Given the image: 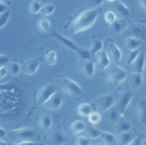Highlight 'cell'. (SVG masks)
<instances>
[{
    "mask_svg": "<svg viewBox=\"0 0 146 145\" xmlns=\"http://www.w3.org/2000/svg\"><path fill=\"white\" fill-rule=\"evenodd\" d=\"M58 87L54 83H48L44 86L38 91L36 100L38 104L44 105L51 97L58 91Z\"/></svg>",
    "mask_w": 146,
    "mask_h": 145,
    "instance_id": "obj_5",
    "label": "cell"
},
{
    "mask_svg": "<svg viewBox=\"0 0 146 145\" xmlns=\"http://www.w3.org/2000/svg\"><path fill=\"white\" fill-rule=\"evenodd\" d=\"M94 111L92 105L88 103H80L76 108L78 114L83 117H88V116Z\"/></svg>",
    "mask_w": 146,
    "mask_h": 145,
    "instance_id": "obj_24",
    "label": "cell"
},
{
    "mask_svg": "<svg viewBox=\"0 0 146 145\" xmlns=\"http://www.w3.org/2000/svg\"><path fill=\"white\" fill-rule=\"evenodd\" d=\"M10 62V58L4 54H0V68L6 66Z\"/></svg>",
    "mask_w": 146,
    "mask_h": 145,
    "instance_id": "obj_41",
    "label": "cell"
},
{
    "mask_svg": "<svg viewBox=\"0 0 146 145\" xmlns=\"http://www.w3.org/2000/svg\"><path fill=\"white\" fill-rule=\"evenodd\" d=\"M52 37L64 47L73 51L78 58L81 59V61L91 59L92 56L91 55L88 50L79 47L74 41L68 38L64 37L57 31H54L52 33Z\"/></svg>",
    "mask_w": 146,
    "mask_h": 145,
    "instance_id": "obj_2",
    "label": "cell"
},
{
    "mask_svg": "<svg viewBox=\"0 0 146 145\" xmlns=\"http://www.w3.org/2000/svg\"><path fill=\"white\" fill-rule=\"evenodd\" d=\"M127 37H133L142 41L146 39V29L145 27L139 24H133L124 31Z\"/></svg>",
    "mask_w": 146,
    "mask_h": 145,
    "instance_id": "obj_9",
    "label": "cell"
},
{
    "mask_svg": "<svg viewBox=\"0 0 146 145\" xmlns=\"http://www.w3.org/2000/svg\"><path fill=\"white\" fill-rule=\"evenodd\" d=\"M137 116L139 122L145 125L146 124V100L140 99L136 106Z\"/></svg>",
    "mask_w": 146,
    "mask_h": 145,
    "instance_id": "obj_17",
    "label": "cell"
},
{
    "mask_svg": "<svg viewBox=\"0 0 146 145\" xmlns=\"http://www.w3.org/2000/svg\"><path fill=\"white\" fill-rule=\"evenodd\" d=\"M96 145H104L103 143H99V144H97Z\"/></svg>",
    "mask_w": 146,
    "mask_h": 145,
    "instance_id": "obj_54",
    "label": "cell"
},
{
    "mask_svg": "<svg viewBox=\"0 0 146 145\" xmlns=\"http://www.w3.org/2000/svg\"><path fill=\"white\" fill-rule=\"evenodd\" d=\"M112 3V8L115 14L116 13L121 17H125L129 15L130 10L124 3L118 0Z\"/></svg>",
    "mask_w": 146,
    "mask_h": 145,
    "instance_id": "obj_20",
    "label": "cell"
},
{
    "mask_svg": "<svg viewBox=\"0 0 146 145\" xmlns=\"http://www.w3.org/2000/svg\"><path fill=\"white\" fill-rule=\"evenodd\" d=\"M81 72L86 78H91L95 74V65L91 59L82 61Z\"/></svg>",
    "mask_w": 146,
    "mask_h": 145,
    "instance_id": "obj_14",
    "label": "cell"
},
{
    "mask_svg": "<svg viewBox=\"0 0 146 145\" xmlns=\"http://www.w3.org/2000/svg\"><path fill=\"white\" fill-rule=\"evenodd\" d=\"M86 127H87L84 122L81 120H74L70 124V129L75 134H79L85 131Z\"/></svg>",
    "mask_w": 146,
    "mask_h": 145,
    "instance_id": "obj_28",
    "label": "cell"
},
{
    "mask_svg": "<svg viewBox=\"0 0 146 145\" xmlns=\"http://www.w3.org/2000/svg\"><path fill=\"white\" fill-rule=\"evenodd\" d=\"M107 112H108L107 118L110 122L116 123L119 119V115L120 114L118 112L117 110L115 107V106L112 107Z\"/></svg>",
    "mask_w": 146,
    "mask_h": 145,
    "instance_id": "obj_33",
    "label": "cell"
},
{
    "mask_svg": "<svg viewBox=\"0 0 146 145\" xmlns=\"http://www.w3.org/2000/svg\"><path fill=\"white\" fill-rule=\"evenodd\" d=\"M6 130L2 127L0 126V139H2L5 138L6 135Z\"/></svg>",
    "mask_w": 146,
    "mask_h": 145,
    "instance_id": "obj_47",
    "label": "cell"
},
{
    "mask_svg": "<svg viewBox=\"0 0 146 145\" xmlns=\"http://www.w3.org/2000/svg\"><path fill=\"white\" fill-rule=\"evenodd\" d=\"M103 42L98 36H94L90 42V46L88 49L91 56L97 55L103 48Z\"/></svg>",
    "mask_w": 146,
    "mask_h": 145,
    "instance_id": "obj_19",
    "label": "cell"
},
{
    "mask_svg": "<svg viewBox=\"0 0 146 145\" xmlns=\"http://www.w3.org/2000/svg\"><path fill=\"white\" fill-rule=\"evenodd\" d=\"M137 136L132 130L119 133L117 136V143L118 145H128L131 143Z\"/></svg>",
    "mask_w": 146,
    "mask_h": 145,
    "instance_id": "obj_16",
    "label": "cell"
},
{
    "mask_svg": "<svg viewBox=\"0 0 146 145\" xmlns=\"http://www.w3.org/2000/svg\"><path fill=\"white\" fill-rule=\"evenodd\" d=\"M53 120L51 116L47 114L42 115L39 119V125L43 131H48L52 127Z\"/></svg>",
    "mask_w": 146,
    "mask_h": 145,
    "instance_id": "obj_25",
    "label": "cell"
},
{
    "mask_svg": "<svg viewBox=\"0 0 146 145\" xmlns=\"http://www.w3.org/2000/svg\"><path fill=\"white\" fill-rule=\"evenodd\" d=\"M0 145H9V144L7 142L2 140V139H0Z\"/></svg>",
    "mask_w": 146,
    "mask_h": 145,
    "instance_id": "obj_51",
    "label": "cell"
},
{
    "mask_svg": "<svg viewBox=\"0 0 146 145\" xmlns=\"http://www.w3.org/2000/svg\"><path fill=\"white\" fill-rule=\"evenodd\" d=\"M41 3L37 0H33L29 5V11L31 14H36L40 11Z\"/></svg>",
    "mask_w": 146,
    "mask_h": 145,
    "instance_id": "obj_35",
    "label": "cell"
},
{
    "mask_svg": "<svg viewBox=\"0 0 146 145\" xmlns=\"http://www.w3.org/2000/svg\"><path fill=\"white\" fill-rule=\"evenodd\" d=\"M116 19V14L112 11H107L104 14V21L109 25L112 23Z\"/></svg>",
    "mask_w": 146,
    "mask_h": 145,
    "instance_id": "obj_38",
    "label": "cell"
},
{
    "mask_svg": "<svg viewBox=\"0 0 146 145\" xmlns=\"http://www.w3.org/2000/svg\"><path fill=\"white\" fill-rule=\"evenodd\" d=\"M100 138L104 145H115L117 143V136L111 132L102 131Z\"/></svg>",
    "mask_w": 146,
    "mask_h": 145,
    "instance_id": "obj_27",
    "label": "cell"
},
{
    "mask_svg": "<svg viewBox=\"0 0 146 145\" xmlns=\"http://www.w3.org/2000/svg\"><path fill=\"white\" fill-rule=\"evenodd\" d=\"M66 141V136L59 128H55L48 136V142L50 145H63Z\"/></svg>",
    "mask_w": 146,
    "mask_h": 145,
    "instance_id": "obj_10",
    "label": "cell"
},
{
    "mask_svg": "<svg viewBox=\"0 0 146 145\" xmlns=\"http://www.w3.org/2000/svg\"><path fill=\"white\" fill-rule=\"evenodd\" d=\"M116 100L115 98L110 94H105L99 96L95 100V107L101 112H107L115 106Z\"/></svg>",
    "mask_w": 146,
    "mask_h": 145,
    "instance_id": "obj_6",
    "label": "cell"
},
{
    "mask_svg": "<svg viewBox=\"0 0 146 145\" xmlns=\"http://www.w3.org/2000/svg\"><path fill=\"white\" fill-rule=\"evenodd\" d=\"M133 97L131 91H124L118 96L116 104L117 110L120 115L124 114L127 107L130 104Z\"/></svg>",
    "mask_w": 146,
    "mask_h": 145,
    "instance_id": "obj_8",
    "label": "cell"
},
{
    "mask_svg": "<svg viewBox=\"0 0 146 145\" xmlns=\"http://www.w3.org/2000/svg\"><path fill=\"white\" fill-rule=\"evenodd\" d=\"M55 10L54 6L51 4H46L42 6L39 13L44 16H47L51 14Z\"/></svg>",
    "mask_w": 146,
    "mask_h": 145,
    "instance_id": "obj_37",
    "label": "cell"
},
{
    "mask_svg": "<svg viewBox=\"0 0 146 145\" xmlns=\"http://www.w3.org/2000/svg\"><path fill=\"white\" fill-rule=\"evenodd\" d=\"M40 61L38 58H31L27 59L21 66V70L28 75L35 74L38 70Z\"/></svg>",
    "mask_w": 146,
    "mask_h": 145,
    "instance_id": "obj_11",
    "label": "cell"
},
{
    "mask_svg": "<svg viewBox=\"0 0 146 145\" xmlns=\"http://www.w3.org/2000/svg\"><path fill=\"white\" fill-rule=\"evenodd\" d=\"M138 2L140 7L146 11V0H138Z\"/></svg>",
    "mask_w": 146,
    "mask_h": 145,
    "instance_id": "obj_46",
    "label": "cell"
},
{
    "mask_svg": "<svg viewBox=\"0 0 146 145\" xmlns=\"http://www.w3.org/2000/svg\"><path fill=\"white\" fill-rule=\"evenodd\" d=\"M8 72H9L13 76L17 75L21 71V66L17 62H11L8 64L7 67Z\"/></svg>",
    "mask_w": 146,
    "mask_h": 145,
    "instance_id": "obj_31",
    "label": "cell"
},
{
    "mask_svg": "<svg viewBox=\"0 0 146 145\" xmlns=\"http://www.w3.org/2000/svg\"><path fill=\"white\" fill-rule=\"evenodd\" d=\"M12 145H37V144L34 140H22L14 143Z\"/></svg>",
    "mask_w": 146,
    "mask_h": 145,
    "instance_id": "obj_44",
    "label": "cell"
},
{
    "mask_svg": "<svg viewBox=\"0 0 146 145\" xmlns=\"http://www.w3.org/2000/svg\"><path fill=\"white\" fill-rule=\"evenodd\" d=\"M109 70L107 75L108 80L115 86L121 84L128 76V72L124 69L115 64L108 68Z\"/></svg>",
    "mask_w": 146,
    "mask_h": 145,
    "instance_id": "obj_3",
    "label": "cell"
},
{
    "mask_svg": "<svg viewBox=\"0 0 146 145\" xmlns=\"http://www.w3.org/2000/svg\"><path fill=\"white\" fill-rule=\"evenodd\" d=\"M10 17V13L6 11L0 14V29H2L8 22Z\"/></svg>",
    "mask_w": 146,
    "mask_h": 145,
    "instance_id": "obj_40",
    "label": "cell"
},
{
    "mask_svg": "<svg viewBox=\"0 0 146 145\" xmlns=\"http://www.w3.org/2000/svg\"><path fill=\"white\" fill-rule=\"evenodd\" d=\"M10 134L17 139L22 140H33L36 136L35 131L29 127H21L12 129L9 131Z\"/></svg>",
    "mask_w": 146,
    "mask_h": 145,
    "instance_id": "obj_7",
    "label": "cell"
},
{
    "mask_svg": "<svg viewBox=\"0 0 146 145\" xmlns=\"http://www.w3.org/2000/svg\"><path fill=\"white\" fill-rule=\"evenodd\" d=\"M107 53L111 60L112 59L115 64L118 63L121 59V51L119 47L113 42H108L107 46Z\"/></svg>",
    "mask_w": 146,
    "mask_h": 145,
    "instance_id": "obj_13",
    "label": "cell"
},
{
    "mask_svg": "<svg viewBox=\"0 0 146 145\" xmlns=\"http://www.w3.org/2000/svg\"><path fill=\"white\" fill-rule=\"evenodd\" d=\"M142 41L138 39L128 37L126 38L125 47L127 50H138L143 43Z\"/></svg>",
    "mask_w": 146,
    "mask_h": 145,
    "instance_id": "obj_26",
    "label": "cell"
},
{
    "mask_svg": "<svg viewBox=\"0 0 146 145\" xmlns=\"http://www.w3.org/2000/svg\"><path fill=\"white\" fill-rule=\"evenodd\" d=\"M143 138L144 136H143L141 135L137 136L136 138L128 145H142Z\"/></svg>",
    "mask_w": 146,
    "mask_h": 145,
    "instance_id": "obj_43",
    "label": "cell"
},
{
    "mask_svg": "<svg viewBox=\"0 0 146 145\" xmlns=\"http://www.w3.org/2000/svg\"><path fill=\"white\" fill-rule=\"evenodd\" d=\"M127 53L125 57V63L127 65H131L132 62L136 58L139 53H140L138 50H127Z\"/></svg>",
    "mask_w": 146,
    "mask_h": 145,
    "instance_id": "obj_34",
    "label": "cell"
},
{
    "mask_svg": "<svg viewBox=\"0 0 146 145\" xmlns=\"http://www.w3.org/2000/svg\"><path fill=\"white\" fill-rule=\"evenodd\" d=\"M104 0H89L88 6L89 8H96L100 7Z\"/></svg>",
    "mask_w": 146,
    "mask_h": 145,
    "instance_id": "obj_42",
    "label": "cell"
},
{
    "mask_svg": "<svg viewBox=\"0 0 146 145\" xmlns=\"http://www.w3.org/2000/svg\"><path fill=\"white\" fill-rule=\"evenodd\" d=\"M97 62L102 70H107L111 65V59L104 50H102L98 53Z\"/></svg>",
    "mask_w": 146,
    "mask_h": 145,
    "instance_id": "obj_18",
    "label": "cell"
},
{
    "mask_svg": "<svg viewBox=\"0 0 146 145\" xmlns=\"http://www.w3.org/2000/svg\"><path fill=\"white\" fill-rule=\"evenodd\" d=\"M0 3L8 5L11 3V0H0Z\"/></svg>",
    "mask_w": 146,
    "mask_h": 145,
    "instance_id": "obj_49",
    "label": "cell"
},
{
    "mask_svg": "<svg viewBox=\"0 0 146 145\" xmlns=\"http://www.w3.org/2000/svg\"><path fill=\"white\" fill-rule=\"evenodd\" d=\"M143 75L146 76V57H145L144 66V68H143Z\"/></svg>",
    "mask_w": 146,
    "mask_h": 145,
    "instance_id": "obj_50",
    "label": "cell"
},
{
    "mask_svg": "<svg viewBox=\"0 0 146 145\" xmlns=\"http://www.w3.org/2000/svg\"><path fill=\"white\" fill-rule=\"evenodd\" d=\"M102 7L89 8L84 10L72 18L65 27L69 34H74L90 29L95 23Z\"/></svg>",
    "mask_w": 146,
    "mask_h": 145,
    "instance_id": "obj_1",
    "label": "cell"
},
{
    "mask_svg": "<svg viewBox=\"0 0 146 145\" xmlns=\"http://www.w3.org/2000/svg\"><path fill=\"white\" fill-rule=\"evenodd\" d=\"M142 145H146V136H144V138H143Z\"/></svg>",
    "mask_w": 146,
    "mask_h": 145,
    "instance_id": "obj_52",
    "label": "cell"
},
{
    "mask_svg": "<svg viewBox=\"0 0 146 145\" xmlns=\"http://www.w3.org/2000/svg\"><path fill=\"white\" fill-rule=\"evenodd\" d=\"M8 73V70L6 66L0 68V79L4 78Z\"/></svg>",
    "mask_w": 146,
    "mask_h": 145,
    "instance_id": "obj_45",
    "label": "cell"
},
{
    "mask_svg": "<svg viewBox=\"0 0 146 145\" xmlns=\"http://www.w3.org/2000/svg\"><path fill=\"white\" fill-rule=\"evenodd\" d=\"M143 73L132 72L129 78V84L132 91L139 89L143 84L144 81Z\"/></svg>",
    "mask_w": 146,
    "mask_h": 145,
    "instance_id": "obj_15",
    "label": "cell"
},
{
    "mask_svg": "<svg viewBox=\"0 0 146 145\" xmlns=\"http://www.w3.org/2000/svg\"><path fill=\"white\" fill-rule=\"evenodd\" d=\"M60 86L62 90L70 96H79L83 92L82 87L76 81L68 77H63L60 79Z\"/></svg>",
    "mask_w": 146,
    "mask_h": 145,
    "instance_id": "obj_4",
    "label": "cell"
},
{
    "mask_svg": "<svg viewBox=\"0 0 146 145\" xmlns=\"http://www.w3.org/2000/svg\"><path fill=\"white\" fill-rule=\"evenodd\" d=\"M44 58L47 64L50 65H53L56 62V53L54 50L47 51Z\"/></svg>",
    "mask_w": 146,
    "mask_h": 145,
    "instance_id": "obj_32",
    "label": "cell"
},
{
    "mask_svg": "<svg viewBox=\"0 0 146 145\" xmlns=\"http://www.w3.org/2000/svg\"><path fill=\"white\" fill-rule=\"evenodd\" d=\"M110 25V30L114 33H119L124 31L128 27L127 22L123 19H116Z\"/></svg>",
    "mask_w": 146,
    "mask_h": 145,
    "instance_id": "obj_22",
    "label": "cell"
},
{
    "mask_svg": "<svg viewBox=\"0 0 146 145\" xmlns=\"http://www.w3.org/2000/svg\"><path fill=\"white\" fill-rule=\"evenodd\" d=\"M88 121L92 125H97L100 123L102 120L101 114L97 111H94L87 117Z\"/></svg>",
    "mask_w": 146,
    "mask_h": 145,
    "instance_id": "obj_30",
    "label": "cell"
},
{
    "mask_svg": "<svg viewBox=\"0 0 146 145\" xmlns=\"http://www.w3.org/2000/svg\"><path fill=\"white\" fill-rule=\"evenodd\" d=\"M106 1H108V2H115V1H116V0H106Z\"/></svg>",
    "mask_w": 146,
    "mask_h": 145,
    "instance_id": "obj_53",
    "label": "cell"
},
{
    "mask_svg": "<svg viewBox=\"0 0 146 145\" xmlns=\"http://www.w3.org/2000/svg\"><path fill=\"white\" fill-rule=\"evenodd\" d=\"M85 131L87 136L89 138L93 139H95L98 138H100L102 132V131L100 130L98 128L95 127L94 126H90V127H86Z\"/></svg>",
    "mask_w": 146,
    "mask_h": 145,
    "instance_id": "obj_29",
    "label": "cell"
},
{
    "mask_svg": "<svg viewBox=\"0 0 146 145\" xmlns=\"http://www.w3.org/2000/svg\"><path fill=\"white\" fill-rule=\"evenodd\" d=\"M132 126L131 123L123 118H119L115 123V130L119 133L132 130Z\"/></svg>",
    "mask_w": 146,
    "mask_h": 145,
    "instance_id": "obj_23",
    "label": "cell"
},
{
    "mask_svg": "<svg viewBox=\"0 0 146 145\" xmlns=\"http://www.w3.org/2000/svg\"><path fill=\"white\" fill-rule=\"evenodd\" d=\"M76 145H91L90 138L87 136L79 135L76 138L75 141Z\"/></svg>",
    "mask_w": 146,
    "mask_h": 145,
    "instance_id": "obj_39",
    "label": "cell"
},
{
    "mask_svg": "<svg viewBox=\"0 0 146 145\" xmlns=\"http://www.w3.org/2000/svg\"><path fill=\"white\" fill-rule=\"evenodd\" d=\"M64 97L58 91L55 92L44 105L49 110L55 111L59 109L63 104Z\"/></svg>",
    "mask_w": 146,
    "mask_h": 145,
    "instance_id": "obj_12",
    "label": "cell"
},
{
    "mask_svg": "<svg viewBox=\"0 0 146 145\" xmlns=\"http://www.w3.org/2000/svg\"><path fill=\"white\" fill-rule=\"evenodd\" d=\"M145 55L143 53H139L138 55L132 63L130 65L132 66V72H137L143 73L144 66Z\"/></svg>",
    "mask_w": 146,
    "mask_h": 145,
    "instance_id": "obj_21",
    "label": "cell"
},
{
    "mask_svg": "<svg viewBox=\"0 0 146 145\" xmlns=\"http://www.w3.org/2000/svg\"><path fill=\"white\" fill-rule=\"evenodd\" d=\"M38 27L42 31L47 32L50 30L51 25L47 19L45 18H41L38 22Z\"/></svg>",
    "mask_w": 146,
    "mask_h": 145,
    "instance_id": "obj_36",
    "label": "cell"
},
{
    "mask_svg": "<svg viewBox=\"0 0 146 145\" xmlns=\"http://www.w3.org/2000/svg\"><path fill=\"white\" fill-rule=\"evenodd\" d=\"M7 11V5L0 3V14Z\"/></svg>",
    "mask_w": 146,
    "mask_h": 145,
    "instance_id": "obj_48",
    "label": "cell"
}]
</instances>
